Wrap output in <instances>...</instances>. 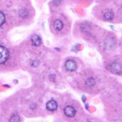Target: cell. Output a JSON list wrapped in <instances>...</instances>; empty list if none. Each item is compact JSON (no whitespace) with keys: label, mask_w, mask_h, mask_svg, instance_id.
<instances>
[{"label":"cell","mask_w":122,"mask_h":122,"mask_svg":"<svg viewBox=\"0 0 122 122\" xmlns=\"http://www.w3.org/2000/svg\"><path fill=\"white\" fill-rule=\"evenodd\" d=\"M9 51L5 46L0 45V64L5 63L8 59Z\"/></svg>","instance_id":"obj_1"},{"label":"cell","mask_w":122,"mask_h":122,"mask_svg":"<svg viewBox=\"0 0 122 122\" xmlns=\"http://www.w3.org/2000/svg\"><path fill=\"white\" fill-rule=\"evenodd\" d=\"M46 109L50 111H54L57 109V103L54 100H50L46 103Z\"/></svg>","instance_id":"obj_2"},{"label":"cell","mask_w":122,"mask_h":122,"mask_svg":"<svg viewBox=\"0 0 122 122\" xmlns=\"http://www.w3.org/2000/svg\"><path fill=\"white\" fill-rule=\"evenodd\" d=\"M65 68L68 71H74L76 70L77 65L75 61L72 60H68L65 64Z\"/></svg>","instance_id":"obj_3"},{"label":"cell","mask_w":122,"mask_h":122,"mask_svg":"<svg viewBox=\"0 0 122 122\" xmlns=\"http://www.w3.org/2000/svg\"><path fill=\"white\" fill-rule=\"evenodd\" d=\"M64 113L68 117H72L75 116V114H76V111L73 107L68 106L66 107L64 109Z\"/></svg>","instance_id":"obj_4"},{"label":"cell","mask_w":122,"mask_h":122,"mask_svg":"<svg viewBox=\"0 0 122 122\" xmlns=\"http://www.w3.org/2000/svg\"><path fill=\"white\" fill-rule=\"evenodd\" d=\"M122 65L119 63H114L111 65V70L114 73H119L122 71Z\"/></svg>","instance_id":"obj_5"},{"label":"cell","mask_w":122,"mask_h":122,"mask_svg":"<svg viewBox=\"0 0 122 122\" xmlns=\"http://www.w3.org/2000/svg\"><path fill=\"white\" fill-rule=\"evenodd\" d=\"M31 42H32L33 45L36 46H39L41 44L42 40H41L40 37L36 36V35H34V36H32V37H31Z\"/></svg>","instance_id":"obj_6"},{"label":"cell","mask_w":122,"mask_h":122,"mask_svg":"<svg viewBox=\"0 0 122 122\" xmlns=\"http://www.w3.org/2000/svg\"><path fill=\"white\" fill-rule=\"evenodd\" d=\"M63 26H64L63 23L59 20H56L55 22H54V24H53V26L56 30H61L62 29Z\"/></svg>","instance_id":"obj_7"},{"label":"cell","mask_w":122,"mask_h":122,"mask_svg":"<svg viewBox=\"0 0 122 122\" xmlns=\"http://www.w3.org/2000/svg\"><path fill=\"white\" fill-rule=\"evenodd\" d=\"M114 17V13L112 11H107L104 14V18L107 21H111Z\"/></svg>","instance_id":"obj_8"},{"label":"cell","mask_w":122,"mask_h":122,"mask_svg":"<svg viewBox=\"0 0 122 122\" xmlns=\"http://www.w3.org/2000/svg\"><path fill=\"white\" fill-rule=\"evenodd\" d=\"M4 22H5V15L2 12L0 11V26H1Z\"/></svg>","instance_id":"obj_9"},{"label":"cell","mask_w":122,"mask_h":122,"mask_svg":"<svg viewBox=\"0 0 122 122\" xmlns=\"http://www.w3.org/2000/svg\"><path fill=\"white\" fill-rule=\"evenodd\" d=\"M61 1H62V0H54L53 1V3H54V4L56 5V6H58V5H59L61 4Z\"/></svg>","instance_id":"obj_10"},{"label":"cell","mask_w":122,"mask_h":122,"mask_svg":"<svg viewBox=\"0 0 122 122\" xmlns=\"http://www.w3.org/2000/svg\"><path fill=\"white\" fill-rule=\"evenodd\" d=\"M19 120V117L18 116H15V117H13L12 120L10 121H13V122H17Z\"/></svg>","instance_id":"obj_11"}]
</instances>
